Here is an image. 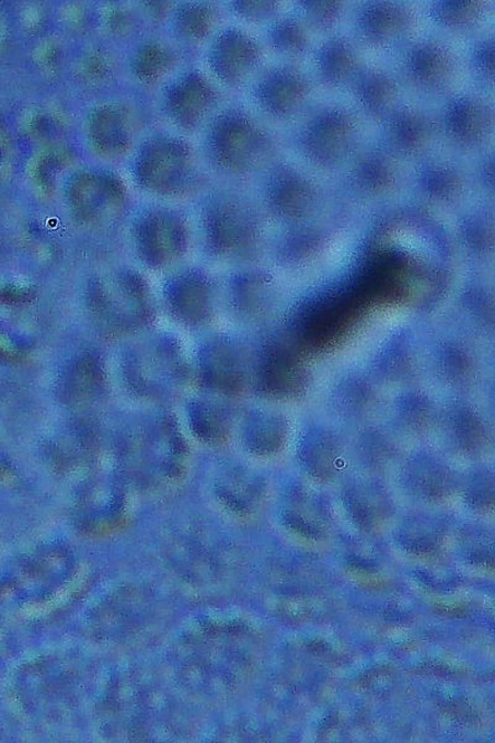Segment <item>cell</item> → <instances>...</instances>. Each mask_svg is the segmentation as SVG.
<instances>
[{"label": "cell", "instance_id": "obj_2", "mask_svg": "<svg viewBox=\"0 0 495 743\" xmlns=\"http://www.w3.org/2000/svg\"><path fill=\"white\" fill-rule=\"evenodd\" d=\"M405 68L408 78L418 88L428 91H440L453 78L454 60L444 46L426 43L416 46L408 54Z\"/></svg>", "mask_w": 495, "mask_h": 743}, {"label": "cell", "instance_id": "obj_3", "mask_svg": "<svg viewBox=\"0 0 495 743\" xmlns=\"http://www.w3.org/2000/svg\"><path fill=\"white\" fill-rule=\"evenodd\" d=\"M358 27L366 42L376 46H392L411 32L412 16L403 7L375 4L361 12Z\"/></svg>", "mask_w": 495, "mask_h": 743}, {"label": "cell", "instance_id": "obj_14", "mask_svg": "<svg viewBox=\"0 0 495 743\" xmlns=\"http://www.w3.org/2000/svg\"><path fill=\"white\" fill-rule=\"evenodd\" d=\"M303 14L309 22L315 25L329 26L336 21L339 14V5L336 3H307L303 7Z\"/></svg>", "mask_w": 495, "mask_h": 743}, {"label": "cell", "instance_id": "obj_9", "mask_svg": "<svg viewBox=\"0 0 495 743\" xmlns=\"http://www.w3.org/2000/svg\"><path fill=\"white\" fill-rule=\"evenodd\" d=\"M398 171L394 161L383 152H370L360 159L354 171L356 186L368 195H382L394 186Z\"/></svg>", "mask_w": 495, "mask_h": 743}, {"label": "cell", "instance_id": "obj_10", "mask_svg": "<svg viewBox=\"0 0 495 743\" xmlns=\"http://www.w3.org/2000/svg\"><path fill=\"white\" fill-rule=\"evenodd\" d=\"M358 56L348 42L337 39L322 47L319 68L323 79L332 84L348 82L357 72Z\"/></svg>", "mask_w": 495, "mask_h": 743}, {"label": "cell", "instance_id": "obj_4", "mask_svg": "<svg viewBox=\"0 0 495 743\" xmlns=\"http://www.w3.org/2000/svg\"><path fill=\"white\" fill-rule=\"evenodd\" d=\"M269 197L274 214L298 220L311 214L316 203L315 188L289 169L276 171Z\"/></svg>", "mask_w": 495, "mask_h": 743}, {"label": "cell", "instance_id": "obj_6", "mask_svg": "<svg viewBox=\"0 0 495 743\" xmlns=\"http://www.w3.org/2000/svg\"><path fill=\"white\" fill-rule=\"evenodd\" d=\"M434 137V123L416 110L400 111L389 122L390 145L405 156L423 155L431 147Z\"/></svg>", "mask_w": 495, "mask_h": 743}, {"label": "cell", "instance_id": "obj_13", "mask_svg": "<svg viewBox=\"0 0 495 743\" xmlns=\"http://www.w3.org/2000/svg\"><path fill=\"white\" fill-rule=\"evenodd\" d=\"M274 46L281 53L297 55L304 50L309 41L299 23L283 21L274 27Z\"/></svg>", "mask_w": 495, "mask_h": 743}, {"label": "cell", "instance_id": "obj_8", "mask_svg": "<svg viewBox=\"0 0 495 743\" xmlns=\"http://www.w3.org/2000/svg\"><path fill=\"white\" fill-rule=\"evenodd\" d=\"M356 96L366 111L373 116L382 117L394 108L398 98L396 83L385 72L368 70L358 78Z\"/></svg>", "mask_w": 495, "mask_h": 743}, {"label": "cell", "instance_id": "obj_7", "mask_svg": "<svg viewBox=\"0 0 495 743\" xmlns=\"http://www.w3.org/2000/svg\"><path fill=\"white\" fill-rule=\"evenodd\" d=\"M263 102L274 116H289L309 94V82L298 71L275 70L263 83Z\"/></svg>", "mask_w": 495, "mask_h": 743}, {"label": "cell", "instance_id": "obj_1", "mask_svg": "<svg viewBox=\"0 0 495 743\" xmlns=\"http://www.w3.org/2000/svg\"><path fill=\"white\" fill-rule=\"evenodd\" d=\"M354 118L338 110L325 111L313 118L301 135L304 155L321 165H337L344 161L357 141Z\"/></svg>", "mask_w": 495, "mask_h": 743}, {"label": "cell", "instance_id": "obj_5", "mask_svg": "<svg viewBox=\"0 0 495 743\" xmlns=\"http://www.w3.org/2000/svg\"><path fill=\"white\" fill-rule=\"evenodd\" d=\"M446 123L454 140L475 146L490 136L492 113L487 104L479 100L462 99L451 104Z\"/></svg>", "mask_w": 495, "mask_h": 743}, {"label": "cell", "instance_id": "obj_11", "mask_svg": "<svg viewBox=\"0 0 495 743\" xmlns=\"http://www.w3.org/2000/svg\"><path fill=\"white\" fill-rule=\"evenodd\" d=\"M422 186L424 193L437 202H451L463 192V180L456 169L435 164L424 171Z\"/></svg>", "mask_w": 495, "mask_h": 743}, {"label": "cell", "instance_id": "obj_12", "mask_svg": "<svg viewBox=\"0 0 495 743\" xmlns=\"http://www.w3.org/2000/svg\"><path fill=\"white\" fill-rule=\"evenodd\" d=\"M481 9L477 3H444L435 7L434 16L445 26L463 27L477 22Z\"/></svg>", "mask_w": 495, "mask_h": 743}, {"label": "cell", "instance_id": "obj_15", "mask_svg": "<svg viewBox=\"0 0 495 743\" xmlns=\"http://www.w3.org/2000/svg\"><path fill=\"white\" fill-rule=\"evenodd\" d=\"M493 46L483 44L477 54L474 55V66L484 75L492 78L493 72Z\"/></svg>", "mask_w": 495, "mask_h": 743}]
</instances>
